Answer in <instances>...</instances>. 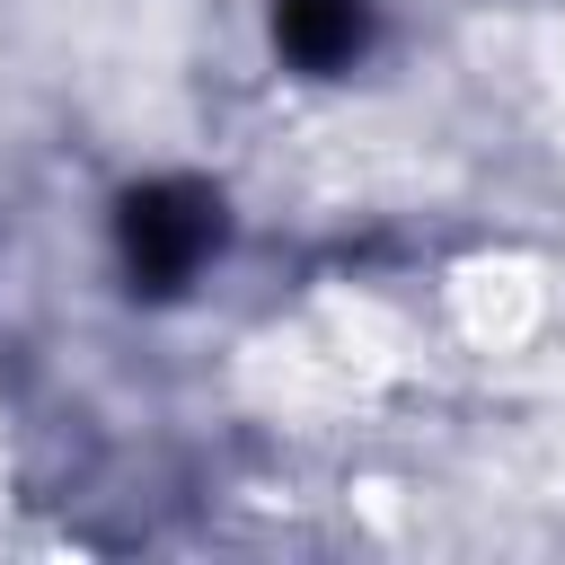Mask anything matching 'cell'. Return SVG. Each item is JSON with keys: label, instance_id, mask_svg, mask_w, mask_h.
Listing matches in <instances>:
<instances>
[{"label": "cell", "instance_id": "7a4b0ae2", "mask_svg": "<svg viewBox=\"0 0 565 565\" xmlns=\"http://www.w3.org/2000/svg\"><path fill=\"white\" fill-rule=\"evenodd\" d=\"M274 44L309 79H335L371 53V0H274Z\"/></svg>", "mask_w": 565, "mask_h": 565}, {"label": "cell", "instance_id": "6da1fadb", "mask_svg": "<svg viewBox=\"0 0 565 565\" xmlns=\"http://www.w3.org/2000/svg\"><path fill=\"white\" fill-rule=\"evenodd\" d=\"M115 238H124V282L141 300H177L230 238L221 221V194L194 185V177H159V185H132L124 212H115Z\"/></svg>", "mask_w": 565, "mask_h": 565}]
</instances>
